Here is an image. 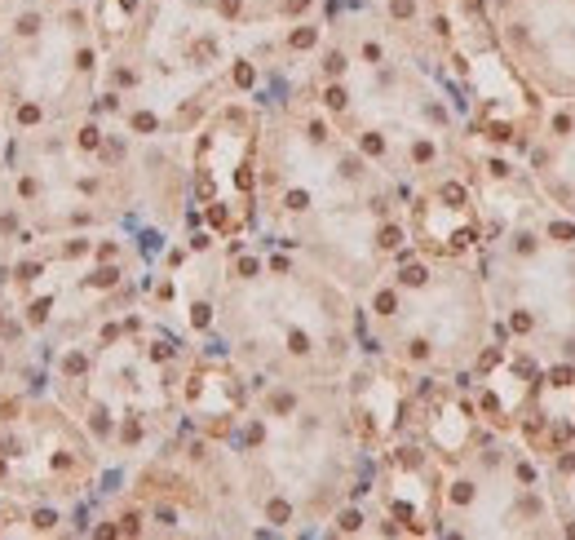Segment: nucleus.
I'll use <instances>...</instances> for the list:
<instances>
[{"mask_svg": "<svg viewBox=\"0 0 575 540\" xmlns=\"http://www.w3.org/2000/svg\"><path fill=\"white\" fill-rule=\"evenodd\" d=\"M253 120L226 111L199 142V199L217 230H239L253 199Z\"/></svg>", "mask_w": 575, "mask_h": 540, "instance_id": "nucleus-1", "label": "nucleus"}, {"mask_svg": "<svg viewBox=\"0 0 575 540\" xmlns=\"http://www.w3.org/2000/svg\"><path fill=\"white\" fill-rule=\"evenodd\" d=\"M420 279H425V270H420V266H407V270H403V284H420Z\"/></svg>", "mask_w": 575, "mask_h": 540, "instance_id": "nucleus-2", "label": "nucleus"}]
</instances>
